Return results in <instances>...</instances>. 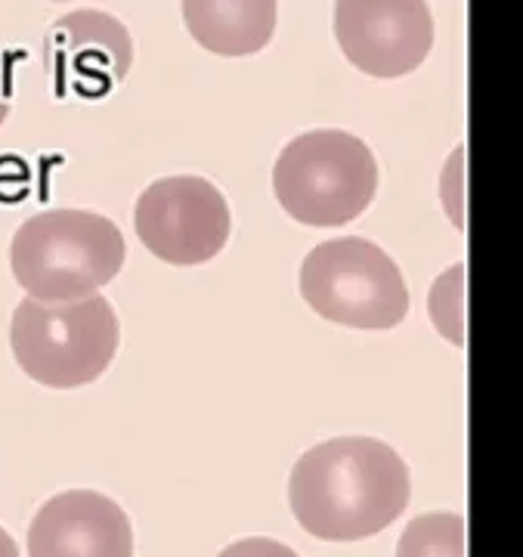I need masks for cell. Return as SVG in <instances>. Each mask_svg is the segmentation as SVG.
Returning a JSON list of instances; mask_svg holds the SVG:
<instances>
[{
	"instance_id": "8fae6325",
	"label": "cell",
	"mask_w": 523,
	"mask_h": 557,
	"mask_svg": "<svg viewBox=\"0 0 523 557\" xmlns=\"http://www.w3.org/2000/svg\"><path fill=\"white\" fill-rule=\"evenodd\" d=\"M397 557H468V527L462 514H421L400 536Z\"/></svg>"
},
{
	"instance_id": "7a4b0ae2",
	"label": "cell",
	"mask_w": 523,
	"mask_h": 557,
	"mask_svg": "<svg viewBox=\"0 0 523 557\" xmlns=\"http://www.w3.org/2000/svg\"><path fill=\"white\" fill-rule=\"evenodd\" d=\"M124 257L121 229L109 217L81 208L28 217L10 242L13 279L41 304L90 298L121 273Z\"/></svg>"
},
{
	"instance_id": "4fadbf2b",
	"label": "cell",
	"mask_w": 523,
	"mask_h": 557,
	"mask_svg": "<svg viewBox=\"0 0 523 557\" xmlns=\"http://www.w3.org/2000/svg\"><path fill=\"white\" fill-rule=\"evenodd\" d=\"M217 557H298V554L276 539H239L226 545Z\"/></svg>"
},
{
	"instance_id": "9c48e42d",
	"label": "cell",
	"mask_w": 523,
	"mask_h": 557,
	"mask_svg": "<svg viewBox=\"0 0 523 557\" xmlns=\"http://www.w3.org/2000/svg\"><path fill=\"white\" fill-rule=\"evenodd\" d=\"M28 557H134V527L109 496L65 489L31 517Z\"/></svg>"
},
{
	"instance_id": "277c9868",
	"label": "cell",
	"mask_w": 523,
	"mask_h": 557,
	"mask_svg": "<svg viewBox=\"0 0 523 557\" xmlns=\"http://www.w3.org/2000/svg\"><path fill=\"white\" fill-rule=\"evenodd\" d=\"M273 192L291 220L322 229L344 226L372 205L378 161L347 130H307L279 152Z\"/></svg>"
},
{
	"instance_id": "3957f363",
	"label": "cell",
	"mask_w": 523,
	"mask_h": 557,
	"mask_svg": "<svg viewBox=\"0 0 523 557\" xmlns=\"http://www.w3.org/2000/svg\"><path fill=\"white\" fill-rule=\"evenodd\" d=\"M121 344V322L103 294L81 301H19L10 347L19 369L44 387L72 390L103 378Z\"/></svg>"
},
{
	"instance_id": "ba28073f",
	"label": "cell",
	"mask_w": 523,
	"mask_h": 557,
	"mask_svg": "<svg viewBox=\"0 0 523 557\" xmlns=\"http://www.w3.org/2000/svg\"><path fill=\"white\" fill-rule=\"evenodd\" d=\"M44 65L56 96L72 90L84 100H100L127 78L134 65V41L115 16L103 10H75L50 25Z\"/></svg>"
},
{
	"instance_id": "6da1fadb",
	"label": "cell",
	"mask_w": 523,
	"mask_h": 557,
	"mask_svg": "<svg viewBox=\"0 0 523 557\" xmlns=\"http://www.w3.org/2000/svg\"><path fill=\"white\" fill-rule=\"evenodd\" d=\"M412 499L409 465L372 437H338L307 449L291 468L288 505L313 539L356 542L400 520Z\"/></svg>"
},
{
	"instance_id": "5b68a950",
	"label": "cell",
	"mask_w": 523,
	"mask_h": 557,
	"mask_svg": "<svg viewBox=\"0 0 523 557\" xmlns=\"http://www.w3.org/2000/svg\"><path fill=\"white\" fill-rule=\"evenodd\" d=\"M301 298L322 319L363 332L397 329L412 307L397 260L363 236L316 245L301 264Z\"/></svg>"
},
{
	"instance_id": "7c38bea8",
	"label": "cell",
	"mask_w": 523,
	"mask_h": 557,
	"mask_svg": "<svg viewBox=\"0 0 523 557\" xmlns=\"http://www.w3.org/2000/svg\"><path fill=\"white\" fill-rule=\"evenodd\" d=\"M465 264L449 267L428 294V313L434 329L455 347H465Z\"/></svg>"
},
{
	"instance_id": "5bb4252c",
	"label": "cell",
	"mask_w": 523,
	"mask_h": 557,
	"mask_svg": "<svg viewBox=\"0 0 523 557\" xmlns=\"http://www.w3.org/2000/svg\"><path fill=\"white\" fill-rule=\"evenodd\" d=\"M0 557H19V548L4 527H0Z\"/></svg>"
},
{
	"instance_id": "8992f818",
	"label": "cell",
	"mask_w": 523,
	"mask_h": 557,
	"mask_svg": "<svg viewBox=\"0 0 523 557\" xmlns=\"http://www.w3.org/2000/svg\"><path fill=\"white\" fill-rule=\"evenodd\" d=\"M134 229L146 251L171 267L208 264L233 233L223 192L205 177H165L146 186L134 208Z\"/></svg>"
},
{
	"instance_id": "30bf717a",
	"label": "cell",
	"mask_w": 523,
	"mask_h": 557,
	"mask_svg": "<svg viewBox=\"0 0 523 557\" xmlns=\"http://www.w3.org/2000/svg\"><path fill=\"white\" fill-rule=\"evenodd\" d=\"M195 44L217 56L260 53L276 31V0H180Z\"/></svg>"
},
{
	"instance_id": "52a82bcc",
	"label": "cell",
	"mask_w": 523,
	"mask_h": 557,
	"mask_svg": "<svg viewBox=\"0 0 523 557\" xmlns=\"http://www.w3.org/2000/svg\"><path fill=\"white\" fill-rule=\"evenodd\" d=\"M335 38L363 75L403 78L434 47V13L428 0H338Z\"/></svg>"
},
{
	"instance_id": "9a60e30c",
	"label": "cell",
	"mask_w": 523,
	"mask_h": 557,
	"mask_svg": "<svg viewBox=\"0 0 523 557\" xmlns=\"http://www.w3.org/2000/svg\"><path fill=\"white\" fill-rule=\"evenodd\" d=\"M7 112H10V87H7V78L0 75V124H4Z\"/></svg>"
}]
</instances>
